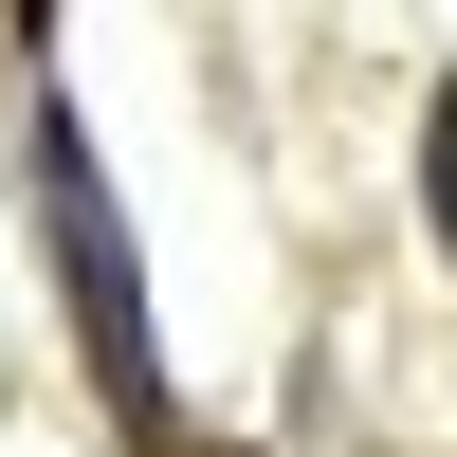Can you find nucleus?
Masks as SVG:
<instances>
[{"mask_svg": "<svg viewBox=\"0 0 457 457\" xmlns=\"http://www.w3.org/2000/svg\"><path fill=\"white\" fill-rule=\"evenodd\" d=\"M37 220H55V293H73V348H92V385L129 403L146 439H165V385H146V275H129V220H110L92 129H73V110H37Z\"/></svg>", "mask_w": 457, "mask_h": 457, "instance_id": "f257e3e1", "label": "nucleus"}]
</instances>
